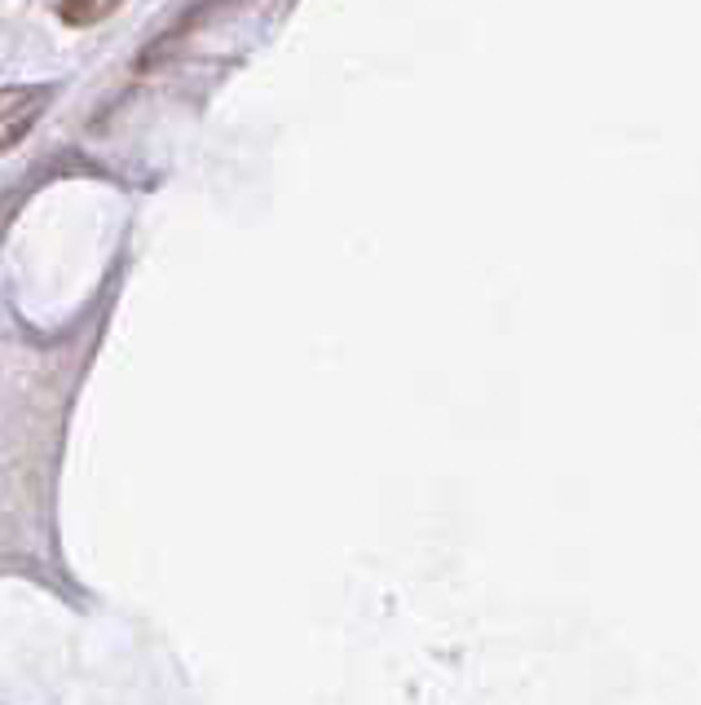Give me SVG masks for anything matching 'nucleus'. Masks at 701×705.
Returning a JSON list of instances; mask_svg holds the SVG:
<instances>
[{
  "label": "nucleus",
  "instance_id": "nucleus-1",
  "mask_svg": "<svg viewBox=\"0 0 701 705\" xmlns=\"http://www.w3.org/2000/svg\"><path fill=\"white\" fill-rule=\"evenodd\" d=\"M58 85H5L0 89V155L23 146V137L49 115Z\"/></svg>",
  "mask_w": 701,
  "mask_h": 705
},
{
  "label": "nucleus",
  "instance_id": "nucleus-2",
  "mask_svg": "<svg viewBox=\"0 0 701 705\" xmlns=\"http://www.w3.org/2000/svg\"><path fill=\"white\" fill-rule=\"evenodd\" d=\"M234 5H243V0H194V10H186V14H181V23H177L173 32H164V36L142 54V63H137V67H142V71H146V67H155V63H159V58H168V54H173V49H177L194 27H203L208 19H216L221 10H234Z\"/></svg>",
  "mask_w": 701,
  "mask_h": 705
},
{
  "label": "nucleus",
  "instance_id": "nucleus-3",
  "mask_svg": "<svg viewBox=\"0 0 701 705\" xmlns=\"http://www.w3.org/2000/svg\"><path fill=\"white\" fill-rule=\"evenodd\" d=\"M124 0H58V19L67 27H93L102 19H111Z\"/></svg>",
  "mask_w": 701,
  "mask_h": 705
}]
</instances>
